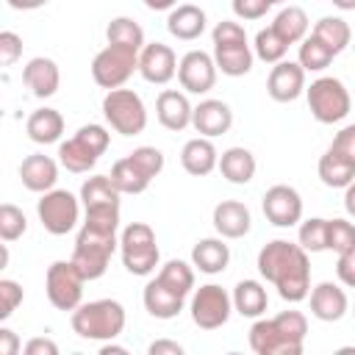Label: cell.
<instances>
[{
	"label": "cell",
	"instance_id": "6da1fadb",
	"mask_svg": "<svg viewBox=\"0 0 355 355\" xmlns=\"http://www.w3.org/2000/svg\"><path fill=\"white\" fill-rule=\"evenodd\" d=\"M258 272L269 280L286 302H302L311 294V261L308 250L286 239H275L258 252Z\"/></svg>",
	"mask_w": 355,
	"mask_h": 355
},
{
	"label": "cell",
	"instance_id": "7a4b0ae2",
	"mask_svg": "<svg viewBox=\"0 0 355 355\" xmlns=\"http://www.w3.org/2000/svg\"><path fill=\"white\" fill-rule=\"evenodd\" d=\"M116 227H119V208H86V222L72 250V263L80 269L86 280H97L105 275L108 261L119 244Z\"/></svg>",
	"mask_w": 355,
	"mask_h": 355
},
{
	"label": "cell",
	"instance_id": "3957f363",
	"mask_svg": "<svg viewBox=\"0 0 355 355\" xmlns=\"http://www.w3.org/2000/svg\"><path fill=\"white\" fill-rule=\"evenodd\" d=\"M72 330L89 341H114L125 330V308L116 300L80 302L72 311Z\"/></svg>",
	"mask_w": 355,
	"mask_h": 355
},
{
	"label": "cell",
	"instance_id": "277c9868",
	"mask_svg": "<svg viewBox=\"0 0 355 355\" xmlns=\"http://www.w3.org/2000/svg\"><path fill=\"white\" fill-rule=\"evenodd\" d=\"M211 36H214V61H216V69H222V75L239 78L252 69L255 53L250 50L247 33L239 22L222 19V22H216Z\"/></svg>",
	"mask_w": 355,
	"mask_h": 355
},
{
	"label": "cell",
	"instance_id": "5b68a950",
	"mask_svg": "<svg viewBox=\"0 0 355 355\" xmlns=\"http://www.w3.org/2000/svg\"><path fill=\"white\" fill-rule=\"evenodd\" d=\"M108 141H111V133L103 125H94V122L83 125L72 139L58 144V161L67 172H75V175L89 172L100 161V155L108 150Z\"/></svg>",
	"mask_w": 355,
	"mask_h": 355
},
{
	"label": "cell",
	"instance_id": "8992f818",
	"mask_svg": "<svg viewBox=\"0 0 355 355\" xmlns=\"http://www.w3.org/2000/svg\"><path fill=\"white\" fill-rule=\"evenodd\" d=\"M119 252H122V266L136 275V277H147L155 272L161 252H158V241L155 233L147 222H130L122 236H119Z\"/></svg>",
	"mask_w": 355,
	"mask_h": 355
},
{
	"label": "cell",
	"instance_id": "52a82bcc",
	"mask_svg": "<svg viewBox=\"0 0 355 355\" xmlns=\"http://www.w3.org/2000/svg\"><path fill=\"white\" fill-rule=\"evenodd\" d=\"M103 116L108 125L122 136H139L147 128V108L144 100L133 89H111L103 97Z\"/></svg>",
	"mask_w": 355,
	"mask_h": 355
},
{
	"label": "cell",
	"instance_id": "ba28073f",
	"mask_svg": "<svg viewBox=\"0 0 355 355\" xmlns=\"http://www.w3.org/2000/svg\"><path fill=\"white\" fill-rule=\"evenodd\" d=\"M308 108L313 114L316 122L322 125H333V122H341L349 108H352V100H349V92L347 86L338 80V78H316L308 89Z\"/></svg>",
	"mask_w": 355,
	"mask_h": 355
},
{
	"label": "cell",
	"instance_id": "9c48e42d",
	"mask_svg": "<svg viewBox=\"0 0 355 355\" xmlns=\"http://www.w3.org/2000/svg\"><path fill=\"white\" fill-rule=\"evenodd\" d=\"M139 69V53L122 44H105L92 61V78L100 89H119Z\"/></svg>",
	"mask_w": 355,
	"mask_h": 355
},
{
	"label": "cell",
	"instance_id": "30bf717a",
	"mask_svg": "<svg viewBox=\"0 0 355 355\" xmlns=\"http://www.w3.org/2000/svg\"><path fill=\"white\" fill-rule=\"evenodd\" d=\"M83 283H86V277L72 263V258L69 261H53L47 266L44 288H47V300L58 311H75L80 305V300H83Z\"/></svg>",
	"mask_w": 355,
	"mask_h": 355
},
{
	"label": "cell",
	"instance_id": "8fae6325",
	"mask_svg": "<svg viewBox=\"0 0 355 355\" xmlns=\"http://www.w3.org/2000/svg\"><path fill=\"white\" fill-rule=\"evenodd\" d=\"M36 214H39V222L47 233L64 236L78 225L80 205H78V197L69 194L67 189H50L36 202Z\"/></svg>",
	"mask_w": 355,
	"mask_h": 355
},
{
	"label": "cell",
	"instance_id": "7c38bea8",
	"mask_svg": "<svg viewBox=\"0 0 355 355\" xmlns=\"http://www.w3.org/2000/svg\"><path fill=\"white\" fill-rule=\"evenodd\" d=\"M230 311H233V297L216 283L200 286L191 297V322L200 330H216L227 324Z\"/></svg>",
	"mask_w": 355,
	"mask_h": 355
},
{
	"label": "cell",
	"instance_id": "4fadbf2b",
	"mask_svg": "<svg viewBox=\"0 0 355 355\" xmlns=\"http://www.w3.org/2000/svg\"><path fill=\"white\" fill-rule=\"evenodd\" d=\"M178 80L189 94H205L216 83V61L202 50H189L178 64Z\"/></svg>",
	"mask_w": 355,
	"mask_h": 355
},
{
	"label": "cell",
	"instance_id": "5bb4252c",
	"mask_svg": "<svg viewBox=\"0 0 355 355\" xmlns=\"http://www.w3.org/2000/svg\"><path fill=\"white\" fill-rule=\"evenodd\" d=\"M263 216L275 227H291L302 219V197L294 186L277 183L263 194Z\"/></svg>",
	"mask_w": 355,
	"mask_h": 355
},
{
	"label": "cell",
	"instance_id": "9a60e30c",
	"mask_svg": "<svg viewBox=\"0 0 355 355\" xmlns=\"http://www.w3.org/2000/svg\"><path fill=\"white\" fill-rule=\"evenodd\" d=\"M139 72L147 83H169L175 75H178V58H175V50L164 42H150L141 47L139 53Z\"/></svg>",
	"mask_w": 355,
	"mask_h": 355
},
{
	"label": "cell",
	"instance_id": "2e32d148",
	"mask_svg": "<svg viewBox=\"0 0 355 355\" xmlns=\"http://www.w3.org/2000/svg\"><path fill=\"white\" fill-rule=\"evenodd\" d=\"M266 92L275 103H294L305 92V69L300 61H277L266 78Z\"/></svg>",
	"mask_w": 355,
	"mask_h": 355
},
{
	"label": "cell",
	"instance_id": "e0dca14e",
	"mask_svg": "<svg viewBox=\"0 0 355 355\" xmlns=\"http://www.w3.org/2000/svg\"><path fill=\"white\" fill-rule=\"evenodd\" d=\"M250 347L258 355H300L302 352L283 336L275 319H258L250 327Z\"/></svg>",
	"mask_w": 355,
	"mask_h": 355
},
{
	"label": "cell",
	"instance_id": "ac0fdd59",
	"mask_svg": "<svg viewBox=\"0 0 355 355\" xmlns=\"http://www.w3.org/2000/svg\"><path fill=\"white\" fill-rule=\"evenodd\" d=\"M22 83L33 92V97H53L61 86V72H58V64L53 58H44V55H36L25 64L22 69Z\"/></svg>",
	"mask_w": 355,
	"mask_h": 355
},
{
	"label": "cell",
	"instance_id": "d6986e66",
	"mask_svg": "<svg viewBox=\"0 0 355 355\" xmlns=\"http://www.w3.org/2000/svg\"><path fill=\"white\" fill-rule=\"evenodd\" d=\"M191 125L200 136H222L230 130L233 125V111L227 103L222 100H202L200 105H194V114H191Z\"/></svg>",
	"mask_w": 355,
	"mask_h": 355
},
{
	"label": "cell",
	"instance_id": "ffe728a7",
	"mask_svg": "<svg viewBox=\"0 0 355 355\" xmlns=\"http://www.w3.org/2000/svg\"><path fill=\"white\" fill-rule=\"evenodd\" d=\"M191 114L194 105L189 103V97L183 92L175 89H164L155 100V116L166 130H183L191 125Z\"/></svg>",
	"mask_w": 355,
	"mask_h": 355
},
{
	"label": "cell",
	"instance_id": "44dd1931",
	"mask_svg": "<svg viewBox=\"0 0 355 355\" xmlns=\"http://www.w3.org/2000/svg\"><path fill=\"white\" fill-rule=\"evenodd\" d=\"M214 227L222 239H241L252 227L250 208L239 200H222L214 208Z\"/></svg>",
	"mask_w": 355,
	"mask_h": 355
},
{
	"label": "cell",
	"instance_id": "7402d4cb",
	"mask_svg": "<svg viewBox=\"0 0 355 355\" xmlns=\"http://www.w3.org/2000/svg\"><path fill=\"white\" fill-rule=\"evenodd\" d=\"M19 178H22V186L28 191L44 194L58 180V164L50 155H44V153H33V155H28L19 164Z\"/></svg>",
	"mask_w": 355,
	"mask_h": 355
},
{
	"label": "cell",
	"instance_id": "603a6c76",
	"mask_svg": "<svg viewBox=\"0 0 355 355\" xmlns=\"http://www.w3.org/2000/svg\"><path fill=\"white\" fill-rule=\"evenodd\" d=\"M141 300H144L147 313L155 316V319H175L183 311V302H186V297L178 294L175 288H169L161 277H155V280H150L144 286Z\"/></svg>",
	"mask_w": 355,
	"mask_h": 355
},
{
	"label": "cell",
	"instance_id": "cb8c5ba5",
	"mask_svg": "<svg viewBox=\"0 0 355 355\" xmlns=\"http://www.w3.org/2000/svg\"><path fill=\"white\" fill-rule=\"evenodd\" d=\"M180 164L189 175L194 178H205L211 175L216 166H219V153L214 147V141L208 136H197V139H189L180 150Z\"/></svg>",
	"mask_w": 355,
	"mask_h": 355
},
{
	"label": "cell",
	"instance_id": "d4e9b609",
	"mask_svg": "<svg viewBox=\"0 0 355 355\" xmlns=\"http://www.w3.org/2000/svg\"><path fill=\"white\" fill-rule=\"evenodd\" d=\"M349 311V300L341 286L324 280L311 291V313L322 322H338Z\"/></svg>",
	"mask_w": 355,
	"mask_h": 355
},
{
	"label": "cell",
	"instance_id": "484cf974",
	"mask_svg": "<svg viewBox=\"0 0 355 355\" xmlns=\"http://www.w3.org/2000/svg\"><path fill=\"white\" fill-rule=\"evenodd\" d=\"M319 178L330 189H347L355 180V158L336 147H327V153L319 158Z\"/></svg>",
	"mask_w": 355,
	"mask_h": 355
},
{
	"label": "cell",
	"instance_id": "4316f807",
	"mask_svg": "<svg viewBox=\"0 0 355 355\" xmlns=\"http://www.w3.org/2000/svg\"><path fill=\"white\" fill-rule=\"evenodd\" d=\"M205 11L200 6H191V3H183V6H175L166 17V31L175 36V39H183V42H191L197 36H202L205 31Z\"/></svg>",
	"mask_w": 355,
	"mask_h": 355
},
{
	"label": "cell",
	"instance_id": "83f0119b",
	"mask_svg": "<svg viewBox=\"0 0 355 355\" xmlns=\"http://www.w3.org/2000/svg\"><path fill=\"white\" fill-rule=\"evenodd\" d=\"M255 155L247 150V147H227L222 155H219V172L227 183H236V186H244L255 178Z\"/></svg>",
	"mask_w": 355,
	"mask_h": 355
},
{
	"label": "cell",
	"instance_id": "f1b7e54d",
	"mask_svg": "<svg viewBox=\"0 0 355 355\" xmlns=\"http://www.w3.org/2000/svg\"><path fill=\"white\" fill-rule=\"evenodd\" d=\"M230 263V247L222 239H200L191 247V266L205 275H219Z\"/></svg>",
	"mask_w": 355,
	"mask_h": 355
},
{
	"label": "cell",
	"instance_id": "f546056e",
	"mask_svg": "<svg viewBox=\"0 0 355 355\" xmlns=\"http://www.w3.org/2000/svg\"><path fill=\"white\" fill-rule=\"evenodd\" d=\"M25 130H28V139L31 141H36V144H53L64 133V116L55 108H36L28 116Z\"/></svg>",
	"mask_w": 355,
	"mask_h": 355
},
{
	"label": "cell",
	"instance_id": "4dcf8cb0",
	"mask_svg": "<svg viewBox=\"0 0 355 355\" xmlns=\"http://www.w3.org/2000/svg\"><path fill=\"white\" fill-rule=\"evenodd\" d=\"M230 297H233V311H239L241 316H250V319H258L269 308L266 288L258 280H241V283H236V288H233Z\"/></svg>",
	"mask_w": 355,
	"mask_h": 355
},
{
	"label": "cell",
	"instance_id": "1f68e13d",
	"mask_svg": "<svg viewBox=\"0 0 355 355\" xmlns=\"http://www.w3.org/2000/svg\"><path fill=\"white\" fill-rule=\"evenodd\" d=\"M119 189L108 175H94L80 186L83 208H119Z\"/></svg>",
	"mask_w": 355,
	"mask_h": 355
},
{
	"label": "cell",
	"instance_id": "d6a6232c",
	"mask_svg": "<svg viewBox=\"0 0 355 355\" xmlns=\"http://www.w3.org/2000/svg\"><path fill=\"white\" fill-rule=\"evenodd\" d=\"M272 28L277 31V36H280L286 44H297V42H302V39L308 36V14H305L300 6H288V8H283V11L275 17Z\"/></svg>",
	"mask_w": 355,
	"mask_h": 355
},
{
	"label": "cell",
	"instance_id": "836d02e7",
	"mask_svg": "<svg viewBox=\"0 0 355 355\" xmlns=\"http://www.w3.org/2000/svg\"><path fill=\"white\" fill-rule=\"evenodd\" d=\"M111 180H114V186L122 191V194H141L147 186H150V178L133 164V158L128 155V158H119L114 166H111V175H108Z\"/></svg>",
	"mask_w": 355,
	"mask_h": 355
},
{
	"label": "cell",
	"instance_id": "e575fe53",
	"mask_svg": "<svg viewBox=\"0 0 355 355\" xmlns=\"http://www.w3.org/2000/svg\"><path fill=\"white\" fill-rule=\"evenodd\" d=\"M105 39H108V44H122L136 53H141V47H144V31L130 17H114L105 28Z\"/></svg>",
	"mask_w": 355,
	"mask_h": 355
},
{
	"label": "cell",
	"instance_id": "d590c367",
	"mask_svg": "<svg viewBox=\"0 0 355 355\" xmlns=\"http://www.w3.org/2000/svg\"><path fill=\"white\" fill-rule=\"evenodd\" d=\"M313 36L322 39V42L338 55V53L349 44L352 31H349V25H347L341 17H322V19L313 25Z\"/></svg>",
	"mask_w": 355,
	"mask_h": 355
},
{
	"label": "cell",
	"instance_id": "8d00e7d4",
	"mask_svg": "<svg viewBox=\"0 0 355 355\" xmlns=\"http://www.w3.org/2000/svg\"><path fill=\"white\" fill-rule=\"evenodd\" d=\"M333 58H336V53L322 39H316L313 33L300 42V64H302L305 72H322V69L330 67Z\"/></svg>",
	"mask_w": 355,
	"mask_h": 355
},
{
	"label": "cell",
	"instance_id": "74e56055",
	"mask_svg": "<svg viewBox=\"0 0 355 355\" xmlns=\"http://www.w3.org/2000/svg\"><path fill=\"white\" fill-rule=\"evenodd\" d=\"M158 277H161L169 288H175L178 294H183V297H189L191 288H194V269H191L186 261H178V258L166 261V263L161 266Z\"/></svg>",
	"mask_w": 355,
	"mask_h": 355
},
{
	"label": "cell",
	"instance_id": "f35d334b",
	"mask_svg": "<svg viewBox=\"0 0 355 355\" xmlns=\"http://www.w3.org/2000/svg\"><path fill=\"white\" fill-rule=\"evenodd\" d=\"M255 55L261 58V61H266V64H277V61H283L286 58V50H288V44L277 36V31L269 25V28H261L258 33H255Z\"/></svg>",
	"mask_w": 355,
	"mask_h": 355
},
{
	"label": "cell",
	"instance_id": "ab89813d",
	"mask_svg": "<svg viewBox=\"0 0 355 355\" xmlns=\"http://www.w3.org/2000/svg\"><path fill=\"white\" fill-rule=\"evenodd\" d=\"M300 247L308 252H322L327 250V219L311 216L300 225Z\"/></svg>",
	"mask_w": 355,
	"mask_h": 355
},
{
	"label": "cell",
	"instance_id": "60d3db41",
	"mask_svg": "<svg viewBox=\"0 0 355 355\" xmlns=\"http://www.w3.org/2000/svg\"><path fill=\"white\" fill-rule=\"evenodd\" d=\"M327 250L336 255L355 250V225L347 219H327Z\"/></svg>",
	"mask_w": 355,
	"mask_h": 355
},
{
	"label": "cell",
	"instance_id": "b9f144b4",
	"mask_svg": "<svg viewBox=\"0 0 355 355\" xmlns=\"http://www.w3.org/2000/svg\"><path fill=\"white\" fill-rule=\"evenodd\" d=\"M28 230V219L22 214V208L11 205V202H3L0 205V239L3 241H17L19 236H25Z\"/></svg>",
	"mask_w": 355,
	"mask_h": 355
},
{
	"label": "cell",
	"instance_id": "7bdbcfd3",
	"mask_svg": "<svg viewBox=\"0 0 355 355\" xmlns=\"http://www.w3.org/2000/svg\"><path fill=\"white\" fill-rule=\"evenodd\" d=\"M275 322H277V327L283 330V336H286L294 347L302 349V341H305V333H308V319H305V313H302V311H283V313L275 316Z\"/></svg>",
	"mask_w": 355,
	"mask_h": 355
},
{
	"label": "cell",
	"instance_id": "ee69618b",
	"mask_svg": "<svg viewBox=\"0 0 355 355\" xmlns=\"http://www.w3.org/2000/svg\"><path fill=\"white\" fill-rule=\"evenodd\" d=\"M130 158H133V164H136L150 180L158 178L161 169H164V153H161L158 147H136V150L130 153Z\"/></svg>",
	"mask_w": 355,
	"mask_h": 355
},
{
	"label": "cell",
	"instance_id": "f6af8a7d",
	"mask_svg": "<svg viewBox=\"0 0 355 355\" xmlns=\"http://www.w3.org/2000/svg\"><path fill=\"white\" fill-rule=\"evenodd\" d=\"M19 302H22V286L8 277L0 280V319H8Z\"/></svg>",
	"mask_w": 355,
	"mask_h": 355
},
{
	"label": "cell",
	"instance_id": "bcb514c9",
	"mask_svg": "<svg viewBox=\"0 0 355 355\" xmlns=\"http://www.w3.org/2000/svg\"><path fill=\"white\" fill-rule=\"evenodd\" d=\"M19 55H22V39L14 31H3L0 33V64L11 67Z\"/></svg>",
	"mask_w": 355,
	"mask_h": 355
},
{
	"label": "cell",
	"instance_id": "7dc6e473",
	"mask_svg": "<svg viewBox=\"0 0 355 355\" xmlns=\"http://www.w3.org/2000/svg\"><path fill=\"white\" fill-rule=\"evenodd\" d=\"M272 8L269 0H233V14L239 19H261Z\"/></svg>",
	"mask_w": 355,
	"mask_h": 355
},
{
	"label": "cell",
	"instance_id": "c3c4849f",
	"mask_svg": "<svg viewBox=\"0 0 355 355\" xmlns=\"http://www.w3.org/2000/svg\"><path fill=\"white\" fill-rule=\"evenodd\" d=\"M336 275H338V280H341L344 286L355 288V250L338 255V261H336Z\"/></svg>",
	"mask_w": 355,
	"mask_h": 355
},
{
	"label": "cell",
	"instance_id": "681fc988",
	"mask_svg": "<svg viewBox=\"0 0 355 355\" xmlns=\"http://www.w3.org/2000/svg\"><path fill=\"white\" fill-rule=\"evenodd\" d=\"M330 147H336V150L347 153L349 158H355V125L341 128V130L336 133V139H333V144H330Z\"/></svg>",
	"mask_w": 355,
	"mask_h": 355
},
{
	"label": "cell",
	"instance_id": "f907efd6",
	"mask_svg": "<svg viewBox=\"0 0 355 355\" xmlns=\"http://www.w3.org/2000/svg\"><path fill=\"white\" fill-rule=\"evenodd\" d=\"M25 355H58V344H55L53 338L36 336V338H31V341L25 344Z\"/></svg>",
	"mask_w": 355,
	"mask_h": 355
},
{
	"label": "cell",
	"instance_id": "816d5d0a",
	"mask_svg": "<svg viewBox=\"0 0 355 355\" xmlns=\"http://www.w3.org/2000/svg\"><path fill=\"white\" fill-rule=\"evenodd\" d=\"M150 355H183V347L178 341H169V338H158L147 347Z\"/></svg>",
	"mask_w": 355,
	"mask_h": 355
},
{
	"label": "cell",
	"instance_id": "f5cc1de1",
	"mask_svg": "<svg viewBox=\"0 0 355 355\" xmlns=\"http://www.w3.org/2000/svg\"><path fill=\"white\" fill-rule=\"evenodd\" d=\"M19 347H22V344H19L17 333L8 330V327H3V330H0V355H17Z\"/></svg>",
	"mask_w": 355,
	"mask_h": 355
},
{
	"label": "cell",
	"instance_id": "db71d44e",
	"mask_svg": "<svg viewBox=\"0 0 355 355\" xmlns=\"http://www.w3.org/2000/svg\"><path fill=\"white\" fill-rule=\"evenodd\" d=\"M11 8H17V11H33V8H42V6H47L50 0H6Z\"/></svg>",
	"mask_w": 355,
	"mask_h": 355
},
{
	"label": "cell",
	"instance_id": "11a10c76",
	"mask_svg": "<svg viewBox=\"0 0 355 355\" xmlns=\"http://www.w3.org/2000/svg\"><path fill=\"white\" fill-rule=\"evenodd\" d=\"M344 208H347V214L355 219V180L347 186V191H344Z\"/></svg>",
	"mask_w": 355,
	"mask_h": 355
},
{
	"label": "cell",
	"instance_id": "9f6ffc18",
	"mask_svg": "<svg viewBox=\"0 0 355 355\" xmlns=\"http://www.w3.org/2000/svg\"><path fill=\"white\" fill-rule=\"evenodd\" d=\"M144 6L153 11H172L178 6V0H144Z\"/></svg>",
	"mask_w": 355,
	"mask_h": 355
},
{
	"label": "cell",
	"instance_id": "6f0895ef",
	"mask_svg": "<svg viewBox=\"0 0 355 355\" xmlns=\"http://www.w3.org/2000/svg\"><path fill=\"white\" fill-rule=\"evenodd\" d=\"M128 349L125 347H119V344H103L100 347V355H125Z\"/></svg>",
	"mask_w": 355,
	"mask_h": 355
},
{
	"label": "cell",
	"instance_id": "680465c9",
	"mask_svg": "<svg viewBox=\"0 0 355 355\" xmlns=\"http://www.w3.org/2000/svg\"><path fill=\"white\" fill-rule=\"evenodd\" d=\"M333 6L341 11H355V0H333Z\"/></svg>",
	"mask_w": 355,
	"mask_h": 355
},
{
	"label": "cell",
	"instance_id": "91938a15",
	"mask_svg": "<svg viewBox=\"0 0 355 355\" xmlns=\"http://www.w3.org/2000/svg\"><path fill=\"white\" fill-rule=\"evenodd\" d=\"M269 3H272V6H275V3H283V0H269Z\"/></svg>",
	"mask_w": 355,
	"mask_h": 355
},
{
	"label": "cell",
	"instance_id": "94428289",
	"mask_svg": "<svg viewBox=\"0 0 355 355\" xmlns=\"http://www.w3.org/2000/svg\"><path fill=\"white\" fill-rule=\"evenodd\" d=\"M352 313H355V311H352Z\"/></svg>",
	"mask_w": 355,
	"mask_h": 355
}]
</instances>
